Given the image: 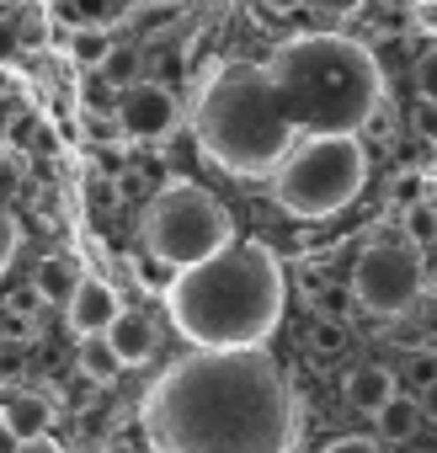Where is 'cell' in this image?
<instances>
[{
    "label": "cell",
    "instance_id": "cell-10",
    "mask_svg": "<svg viewBox=\"0 0 437 453\" xmlns=\"http://www.w3.org/2000/svg\"><path fill=\"white\" fill-rule=\"evenodd\" d=\"M49 426H54V405L43 400V395H12V400H0V432H6L17 448L22 442H38V437H49Z\"/></svg>",
    "mask_w": 437,
    "mask_h": 453
},
{
    "label": "cell",
    "instance_id": "cell-14",
    "mask_svg": "<svg viewBox=\"0 0 437 453\" xmlns=\"http://www.w3.org/2000/svg\"><path fill=\"white\" fill-rule=\"evenodd\" d=\"M112 54H118V43H112L107 27H75V38H70V59H75L80 70H107Z\"/></svg>",
    "mask_w": 437,
    "mask_h": 453
},
{
    "label": "cell",
    "instance_id": "cell-16",
    "mask_svg": "<svg viewBox=\"0 0 437 453\" xmlns=\"http://www.w3.org/2000/svg\"><path fill=\"white\" fill-rule=\"evenodd\" d=\"M405 246H416V251L437 246V203L432 197L416 203V208H405Z\"/></svg>",
    "mask_w": 437,
    "mask_h": 453
},
{
    "label": "cell",
    "instance_id": "cell-30",
    "mask_svg": "<svg viewBox=\"0 0 437 453\" xmlns=\"http://www.w3.org/2000/svg\"><path fill=\"white\" fill-rule=\"evenodd\" d=\"M416 400H421V411H426V416H432V421H437V384H426V389H421V395H416Z\"/></svg>",
    "mask_w": 437,
    "mask_h": 453
},
{
    "label": "cell",
    "instance_id": "cell-7",
    "mask_svg": "<svg viewBox=\"0 0 437 453\" xmlns=\"http://www.w3.org/2000/svg\"><path fill=\"white\" fill-rule=\"evenodd\" d=\"M426 288V273H421V257L416 246H368L357 262H352V299L368 310V315H405Z\"/></svg>",
    "mask_w": 437,
    "mask_h": 453
},
{
    "label": "cell",
    "instance_id": "cell-1",
    "mask_svg": "<svg viewBox=\"0 0 437 453\" xmlns=\"http://www.w3.org/2000/svg\"><path fill=\"white\" fill-rule=\"evenodd\" d=\"M150 453H294L299 411L267 347L176 357L144 395Z\"/></svg>",
    "mask_w": 437,
    "mask_h": 453
},
{
    "label": "cell",
    "instance_id": "cell-24",
    "mask_svg": "<svg viewBox=\"0 0 437 453\" xmlns=\"http://www.w3.org/2000/svg\"><path fill=\"white\" fill-rule=\"evenodd\" d=\"M12 257H17V219L0 208V273L12 267Z\"/></svg>",
    "mask_w": 437,
    "mask_h": 453
},
{
    "label": "cell",
    "instance_id": "cell-31",
    "mask_svg": "<svg viewBox=\"0 0 437 453\" xmlns=\"http://www.w3.org/2000/svg\"><path fill=\"white\" fill-rule=\"evenodd\" d=\"M17 453H59V442L54 437H38V442H22Z\"/></svg>",
    "mask_w": 437,
    "mask_h": 453
},
{
    "label": "cell",
    "instance_id": "cell-29",
    "mask_svg": "<svg viewBox=\"0 0 437 453\" xmlns=\"http://www.w3.org/2000/svg\"><path fill=\"white\" fill-rule=\"evenodd\" d=\"M262 6H267V12H272V17H294V12H299V6H304V0H262Z\"/></svg>",
    "mask_w": 437,
    "mask_h": 453
},
{
    "label": "cell",
    "instance_id": "cell-3",
    "mask_svg": "<svg viewBox=\"0 0 437 453\" xmlns=\"http://www.w3.org/2000/svg\"><path fill=\"white\" fill-rule=\"evenodd\" d=\"M267 75L299 139H326V134L357 139V128H368L384 102L379 59L341 33H304L278 43Z\"/></svg>",
    "mask_w": 437,
    "mask_h": 453
},
{
    "label": "cell",
    "instance_id": "cell-2",
    "mask_svg": "<svg viewBox=\"0 0 437 453\" xmlns=\"http://www.w3.org/2000/svg\"><path fill=\"white\" fill-rule=\"evenodd\" d=\"M171 326L208 352L262 347L283 315V273L267 246H230L203 267L176 273L165 294Z\"/></svg>",
    "mask_w": 437,
    "mask_h": 453
},
{
    "label": "cell",
    "instance_id": "cell-4",
    "mask_svg": "<svg viewBox=\"0 0 437 453\" xmlns=\"http://www.w3.org/2000/svg\"><path fill=\"white\" fill-rule=\"evenodd\" d=\"M192 128L203 155H213L230 176H278V165L299 144V128L288 123L267 65H225L203 86Z\"/></svg>",
    "mask_w": 437,
    "mask_h": 453
},
{
    "label": "cell",
    "instance_id": "cell-12",
    "mask_svg": "<svg viewBox=\"0 0 437 453\" xmlns=\"http://www.w3.org/2000/svg\"><path fill=\"white\" fill-rule=\"evenodd\" d=\"M395 395H400V389H395V373L379 368V363H357V368L347 373V405L363 411V416H379Z\"/></svg>",
    "mask_w": 437,
    "mask_h": 453
},
{
    "label": "cell",
    "instance_id": "cell-28",
    "mask_svg": "<svg viewBox=\"0 0 437 453\" xmlns=\"http://www.w3.org/2000/svg\"><path fill=\"white\" fill-rule=\"evenodd\" d=\"M43 299H38V288H22V294H12V315H33Z\"/></svg>",
    "mask_w": 437,
    "mask_h": 453
},
{
    "label": "cell",
    "instance_id": "cell-9",
    "mask_svg": "<svg viewBox=\"0 0 437 453\" xmlns=\"http://www.w3.org/2000/svg\"><path fill=\"white\" fill-rule=\"evenodd\" d=\"M118 315H123V304H118V294H112L102 278H80L75 299L65 304V320H70V331H75L80 342H86V336H107Z\"/></svg>",
    "mask_w": 437,
    "mask_h": 453
},
{
    "label": "cell",
    "instance_id": "cell-22",
    "mask_svg": "<svg viewBox=\"0 0 437 453\" xmlns=\"http://www.w3.org/2000/svg\"><path fill=\"white\" fill-rule=\"evenodd\" d=\"M304 6H310L315 17H331V22H341V17H357V12H363V0H304Z\"/></svg>",
    "mask_w": 437,
    "mask_h": 453
},
{
    "label": "cell",
    "instance_id": "cell-20",
    "mask_svg": "<svg viewBox=\"0 0 437 453\" xmlns=\"http://www.w3.org/2000/svg\"><path fill=\"white\" fill-rule=\"evenodd\" d=\"M347 342H352V336H347V326H341V320H320V326H315V352H326V357H331V352H341Z\"/></svg>",
    "mask_w": 437,
    "mask_h": 453
},
{
    "label": "cell",
    "instance_id": "cell-18",
    "mask_svg": "<svg viewBox=\"0 0 437 453\" xmlns=\"http://www.w3.org/2000/svg\"><path fill=\"white\" fill-rule=\"evenodd\" d=\"M38 288H43V299L70 304V299H75V288H80V278H75L65 262H49V267H43V278H38Z\"/></svg>",
    "mask_w": 437,
    "mask_h": 453
},
{
    "label": "cell",
    "instance_id": "cell-25",
    "mask_svg": "<svg viewBox=\"0 0 437 453\" xmlns=\"http://www.w3.org/2000/svg\"><path fill=\"white\" fill-rule=\"evenodd\" d=\"M27 43H22V27L12 22V17H0V59H17Z\"/></svg>",
    "mask_w": 437,
    "mask_h": 453
},
{
    "label": "cell",
    "instance_id": "cell-5",
    "mask_svg": "<svg viewBox=\"0 0 437 453\" xmlns=\"http://www.w3.org/2000/svg\"><path fill=\"white\" fill-rule=\"evenodd\" d=\"M368 181V155L352 134H326V139H299L294 155L272 176V197L294 219H331L341 213Z\"/></svg>",
    "mask_w": 437,
    "mask_h": 453
},
{
    "label": "cell",
    "instance_id": "cell-6",
    "mask_svg": "<svg viewBox=\"0 0 437 453\" xmlns=\"http://www.w3.org/2000/svg\"><path fill=\"white\" fill-rule=\"evenodd\" d=\"M235 246V219L208 187L197 181H171L165 192H155V203L144 208V251L171 262L176 273L213 262L218 251Z\"/></svg>",
    "mask_w": 437,
    "mask_h": 453
},
{
    "label": "cell",
    "instance_id": "cell-11",
    "mask_svg": "<svg viewBox=\"0 0 437 453\" xmlns=\"http://www.w3.org/2000/svg\"><path fill=\"white\" fill-rule=\"evenodd\" d=\"M107 342H112V352L123 357V368H139V363H150V357H155V347H160V331H155V320H150V315H139V310H123V315L112 320Z\"/></svg>",
    "mask_w": 437,
    "mask_h": 453
},
{
    "label": "cell",
    "instance_id": "cell-34",
    "mask_svg": "<svg viewBox=\"0 0 437 453\" xmlns=\"http://www.w3.org/2000/svg\"><path fill=\"white\" fill-rule=\"evenodd\" d=\"M6 6H22V12H27V6H33V0H6Z\"/></svg>",
    "mask_w": 437,
    "mask_h": 453
},
{
    "label": "cell",
    "instance_id": "cell-35",
    "mask_svg": "<svg viewBox=\"0 0 437 453\" xmlns=\"http://www.w3.org/2000/svg\"><path fill=\"white\" fill-rule=\"evenodd\" d=\"M432 203H437V192H432Z\"/></svg>",
    "mask_w": 437,
    "mask_h": 453
},
{
    "label": "cell",
    "instance_id": "cell-13",
    "mask_svg": "<svg viewBox=\"0 0 437 453\" xmlns=\"http://www.w3.org/2000/svg\"><path fill=\"white\" fill-rule=\"evenodd\" d=\"M421 416H426V411H421V400L395 395L373 421H379V437H384V442H410V437H416V426H421Z\"/></svg>",
    "mask_w": 437,
    "mask_h": 453
},
{
    "label": "cell",
    "instance_id": "cell-15",
    "mask_svg": "<svg viewBox=\"0 0 437 453\" xmlns=\"http://www.w3.org/2000/svg\"><path fill=\"white\" fill-rule=\"evenodd\" d=\"M80 368H86V379L112 384V379L123 373V357L112 352V342H107V336H86V342H80Z\"/></svg>",
    "mask_w": 437,
    "mask_h": 453
},
{
    "label": "cell",
    "instance_id": "cell-19",
    "mask_svg": "<svg viewBox=\"0 0 437 453\" xmlns=\"http://www.w3.org/2000/svg\"><path fill=\"white\" fill-rule=\"evenodd\" d=\"M410 81H416V96H421L426 107H437V49H426V54L416 59Z\"/></svg>",
    "mask_w": 437,
    "mask_h": 453
},
{
    "label": "cell",
    "instance_id": "cell-33",
    "mask_svg": "<svg viewBox=\"0 0 437 453\" xmlns=\"http://www.w3.org/2000/svg\"><path fill=\"white\" fill-rule=\"evenodd\" d=\"M410 6H421V12H432V6H437V0H410Z\"/></svg>",
    "mask_w": 437,
    "mask_h": 453
},
{
    "label": "cell",
    "instance_id": "cell-8",
    "mask_svg": "<svg viewBox=\"0 0 437 453\" xmlns=\"http://www.w3.org/2000/svg\"><path fill=\"white\" fill-rule=\"evenodd\" d=\"M112 118H118V128H123L128 139H165V134L176 128V96H171L160 81L144 75L139 86L118 91Z\"/></svg>",
    "mask_w": 437,
    "mask_h": 453
},
{
    "label": "cell",
    "instance_id": "cell-26",
    "mask_svg": "<svg viewBox=\"0 0 437 453\" xmlns=\"http://www.w3.org/2000/svg\"><path fill=\"white\" fill-rule=\"evenodd\" d=\"M17 27H22V43H27V49H33V43H43V33H49V22H43L38 12H22V22H17Z\"/></svg>",
    "mask_w": 437,
    "mask_h": 453
},
{
    "label": "cell",
    "instance_id": "cell-32",
    "mask_svg": "<svg viewBox=\"0 0 437 453\" xmlns=\"http://www.w3.org/2000/svg\"><path fill=\"white\" fill-rule=\"evenodd\" d=\"M96 453H139L134 442H107V448H96Z\"/></svg>",
    "mask_w": 437,
    "mask_h": 453
},
{
    "label": "cell",
    "instance_id": "cell-21",
    "mask_svg": "<svg viewBox=\"0 0 437 453\" xmlns=\"http://www.w3.org/2000/svg\"><path fill=\"white\" fill-rule=\"evenodd\" d=\"M395 197H400V213H405V208H416V203H426V181H421L416 171H405V176L395 181Z\"/></svg>",
    "mask_w": 437,
    "mask_h": 453
},
{
    "label": "cell",
    "instance_id": "cell-17",
    "mask_svg": "<svg viewBox=\"0 0 437 453\" xmlns=\"http://www.w3.org/2000/svg\"><path fill=\"white\" fill-rule=\"evenodd\" d=\"M65 12L75 27H107L123 12V0H65Z\"/></svg>",
    "mask_w": 437,
    "mask_h": 453
},
{
    "label": "cell",
    "instance_id": "cell-23",
    "mask_svg": "<svg viewBox=\"0 0 437 453\" xmlns=\"http://www.w3.org/2000/svg\"><path fill=\"white\" fill-rule=\"evenodd\" d=\"M107 75H123V91L139 86V81H144V75H139V54H123V49H118V54L107 59Z\"/></svg>",
    "mask_w": 437,
    "mask_h": 453
},
{
    "label": "cell",
    "instance_id": "cell-27",
    "mask_svg": "<svg viewBox=\"0 0 437 453\" xmlns=\"http://www.w3.org/2000/svg\"><path fill=\"white\" fill-rule=\"evenodd\" d=\"M326 453H384V448H379L373 437H336Z\"/></svg>",
    "mask_w": 437,
    "mask_h": 453
}]
</instances>
